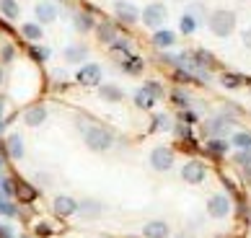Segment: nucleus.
Returning a JSON list of instances; mask_svg holds the SVG:
<instances>
[{
    "label": "nucleus",
    "instance_id": "f257e3e1",
    "mask_svg": "<svg viewBox=\"0 0 251 238\" xmlns=\"http://www.w3.org/2000/svg\"><path fill=\"white\" fill-rule=\"evenodd\" d=\"M78 130H80V137L86 140V145L94 153H106V150L114 148V135H111L104 124L91 122V119H80Z\"/></svg>",
    "mask_w": 251,
    "mask_h": 238
},
{
    "label": "nucleus",
    "instance_id": "f03ea898",
    "mask_svg": "<svg viewBox=\"0 0 251 238\" xmlns=\"http://www.w3.org/2000/svg\"><path fill=\"white\" fill-rule=\"evenodd\" d=\"M236 13L233 11H228V8H218V11H212L207 13V26H210V31L220 36V39H226V36H230L236 31Z\"/></svg>",
    "mask_w": 251,
    "mask_h": 238
},
{
    "label": "nucleus",
    "instance_id": "7ed1b4c3",
    "mask_svg": "<svg viewBox=\"0 0 251 238\" xmlns=\"http://www.w3.org/2000/svg\"><path fill=\"white\" fill-rule=\"evenodd\" d=\"M166 16H169V11H166V5L163 3H151V5H145V11H143V24L148 26V29H161V26L166 24Z\"/></svg>",
    "mask_w": 251,
    "mask_h": 238
},
{
    "label": "nucleus",
    "instance_id": "20e7f679",
    "mask_svg": "<svg viewBox=\"0 0 251 238\" xmlns=\"http://www.w3.org/2000/svg\"><path fill=\"white\" fill-rule=\"evenodd\" d=\"M151 166L158 173L169 171L174 166V150L169 148V145H155V148L151 150Z\"/></svg>",
    "mask_w": 251,
    "mask_h": 238
},
{
    "label": "nucleus",
    "instance_id": "39448f33",
    "mask_svg": "<svg viewBox=\"0 0 251 238\" xmlns=\"http://www.w3.org/2000/svg\"><path fill=\"white\" fill-rule=\"evenodd\" d=\"M101 65H96V62H86V65H80L78 68V72H75V80L80 86H88V88H99L101 86Z\"/></svg>",
    "mask_w": 251,
    "mask_h": 238
},
{
    "label": "nucleus",
    "instance_id": "423d86ee",
    "mask_svg": "<svg viewBox=\"0 0 251 238\" xmlns=\"http://www.w3.org/2000/svg\"><path fill=\"white\" fill-rule=\"evenodd\" d=\"M230 127H233V119H230L228 114H218V117L207 119L204 132H207V137H220V135H228Z\"/></svg>",
    "mask_w": 251,
    "mask_h": 238
},
{
    "label": "nucleus",
    "instance_id": "0eeeda50",
    "mask_svg": "<svg viewBox=\"0 0 251 238\" xmlns=\"http://www.w3.org/2000/svg\"><path fill=\"white\" fill-rule=\"evenodd\" d=\"M204 176H207V168L202 161H187L181 166V179L187 184H200V181H204Z\"/></svg>",
    "mask_w": 251,
    "mask_h": 238
},
{
    "label": "nucleus",
    "instance_id": "6e6552de",
    "mask_svg": "<svg viewBox=\"0 0 251 238\" xmlns=\"http://www.w3.org/2000/svg\"><path fill=\"white\" fill-rule=\"evenodd\" d=\"M228 213H230V199L226 197V194H212L210 199H207V215L210 217H228Z\"/></svg>",
    "mask_w": 251,
    "mask_h": 238
},
{
    "label": "nucleus",
    "instance_id": "1a4fd4ad",
    "mask_svg": "<svg viewBox=\"0 0 251 238\" xmlns=\"http://www.w3.org/2000/svg\"><path fill=\"white\" fill-rule=\"evenodd\" d=\"M114 13H117V18L122 24H137V21H140V16H143L132 3H127V0H117V3H114Z\"/></svg>",
    "mask_w": 251,
    "mask_h": 238
},
{
    "label": "nucleus",
    "instance_id": "9d476101",
    "mask_svg": "<svg viewBox=\"0 0 251 238\" xmlns=\"http://www.w3.org/2000/svg\"><path fill=\"white\" fill-rule=\"evenodd\" d=\"M62 57H65V62H70V65H80V62H86V57H88V47L86 44H70V47H65Z\"/></svg>",
    "mask_w": 251,
    "mask_h": 238
},
{
    "label": "nucleus",
    "instance_id": "9b49d317",
    "mask_svg": "<svg viewBox=\"0 0 251 238\" xmlns=\"http://www.w3.org/2000/svg\"><path fill=\"white\" fill-rule=\"evenodd\" d=\"M54 213H57L60 217H70L78 213V202L68 194H60L57 199H54Z\"/></svg>",
    "mask_w": 251,
    "mask_h": 238
},
{
    "label": "nucleus",
    "instance_id": "f8f14e48",
    "mask_svg": "<svg viewBox=\"0 0 251 238\" xmlns=\"http://www.w3.org/2000/svg\"><path fill=\"white\" fill-rule=\"evenodd\" d=\"M143 236L145 238H169L171 228H169V223H163V220H151V223H145Z\"/></svg>",
    "mask_w": 251,
    "mask_h": 238
},
{
    "label": "nucleus",
    "instance_id": "ddd939ff",
    "mask_svg": "<svg viewBox=\"0 0 251 238\" xmlns=\"http://www.w3.org/2000/svg\"><path fill=\"white\" fill-rule=\"evenodd\" d=\"M78 213L86 217V220H96V217H101V213H104V205H101L99 199H83L78 205Z\"/></svg>",
    "mask_w": 251,
    "mask_h": 238
},
{
    "label": "nucleus",
    "instance_id": "4468645a",
    "mask_svg": "<svg viewBox=\"0 0 251 238\" xmlns=\"http://www.w3.org/2000/svg\"><path fill=\"white\" fill-rule=\"evenodd\" d=\"M174 44H176V34H174V31H169V29H158V31L153 34V47H155V49L166 52V49H171Z\"/></svg>",
    "mask_w": 251,
    "mask_h": 238
},
{
    "label": "nucleus",
    "instance_id": "2eb2a0df",
    "mask_svg": "<svg viewBox=\"0 0 251 238\" xmlns=\"http://www.w3.org/2000/svg\"><path fill=\"white\" fill-rule=\"evenodd\" d=\"M96 34H99L101 44H111V42H117V39H119V36H117V26L111 24V21H101V24H96Z\"/></svg>",
    "mask_w": 251,
    "mask_h": 238
},
{
    "label": "nucleus",
    "instance_id": "dca6fc26",
    "mask_svg": "<svg viewBox=\"0 0 251 238\" xmlns=\"http://www.w3.org/2000/svg\"><path fill=\"white\" fill-rule=\"evenodd\" d=\"M96 29V21H94V13L91 11H78L75 13V31L80 34H88Z\"/></svg>",
    "mask_w": 251,
    "mask_h": 238
},
{
    "label": "nucleus",
    "instance_id": "f3484780",
    "mask_svg": "<svg viewBox=\"0 0 251 238\" xmlns=\"http://www.w3.org/2000/svg\"><path fill=\"white\" fill-rule=\"evenodd\" d=\"M34 13H36V21L39 24H52L54 18H57V8H54L52 3H36Z\"/></svg>",
    "mask_w": 251,
    "mask_h": 238
},
{
    "label": "nucleus",
    "instance_id": "a211bd4d",
    "mask_svg": "<svg viewBox=\"0 0 251 238\" xmlns=\"http://www.w3.org/2000/svg\"><path fill=\"white\" fill-rule=\"evenodd\" d=\"M109 54L111 57H119V60H127L132 54V44H129V39H117L109 44Z\"/></svg>",
    "mask_w": 251,
    "mask_h": 238
},
{
    "label": "nucleus",
    "instance_id": "6ab92c4d",
    "mask_svg": "<svg viewBox=\"0 0 251 238\" xmlns=\"http://www.w3.org/2000/svg\"><path fill=\"white\" fill-rule=\"evenodd\" d=\"M99 96L104 98V101H111V104H117V101H122V98H125L122 88H119V86H114V83L99 86Z\"/></svg>",
    "mask_w": 251,
    "mask_h": 238
},
{
    "label": "nucleus",
    "instance_id": "aec40b11",
    "mask_svg": "<svg viewBox=\"0 0 251 238\" xmlns=\"http://www.w3.org/2000/svg\"><path fill=\"white\" fill-rule=\"evenodd\" d=\"M145 68V60L137 57V54H129L127 60H122V72H127V75H140Z\"/></svg>",
    "mask_w": 251,
    "mask_h": 238
},
{
    "label": "nucleus",
    "instance_id": "412c9836",
    "mask_svg": "<svg viewBox=\"0 0 251 238\" xmlns=\"http://www.w3.org/2000/svg\"><path fill=\"white\" fill-rule=\"evenodd\" d=\"M44 119H47V109H44V106H31L29 112L24 114V122L29 124V127H39V124H44Z\"/></svg>",
    "mask_w": 251,
    "mask_h": 238
},
{
    "label": "nucleus",
    "instance_id": "4be33fe9",
    "mask_svg": "<svg viewBox=\"0 0 251 238\" xmlns=\"http://www.w3.org/2000/svg\"><path fill=\"white\" fill-rule=\"evenodd\" d=\"M5 148H8V155H11L13 161L24 158V140H21V135H8Z\"/></svg>",
    "mask_w": 251,
    "mask_h": 238
},
{
    "label": "nucleus",
    "instance_id": "5701e85b",
    "mask_svg": "<svg viewBox=\"0 0 251 238\" xmlns=\"http://www.w3.org/2000/svg\"><path fill=\"white\" fill-rule=\"evenodd\" d=\"M16 194L21 202H34V199L39 197V191H36L29 181H16Z\"/></svg>",
    "mask_w": 251,
    "mask_h": 238
},
{
    "label": "nucleus",
    "instance_id": "b1692460",
    "mask_svg": "<svg viewBox=\"0 0 251 238\" xmlns=\"http://www.w3.org/2000/svg\"><path fill=\"white\" fill-rule=\"evenodd\" d=\"M244 83H246V78L241 75V72H223V75H220V86L228 88V91H236Z\"/></svg>",
    "mask_w": 251,
    "mask_h": 238
},
{
    "label": "nucleus",
    "instance_id": "393cba45",
    "mask_svg": "<svg viewBox=\"0 0 251 238\" xmlns=\"http://www.w3.org/2000/svg\"><path fill=\"white\" fill-rule=\"evenodd\" d=\"M135 106L143 109V112H151V109L155 106V98L148 94L145 88H137V91H135Z\"/></svg>",
    "mask_w": 251,
    "mask_h": 238
},
{
    "label": "nucleus",
    "instance_id": "a878e982",
    "mask_svg": "<svg viewBox=\"0 0 251 238\" xmlns=\"http://www.w3.org/2000/svg\"><path fill=\"white\" fill-rule=\"evenodd\" d=\"M207 153L212 155V158H220V155L228 153V143L220 140V137H210L207 140Z\"/></svg>",
    "mask_w": 251,
    "mask_h": 238
},
{
    "label": "nucleus",
    "instance_id": "bb28decb",
    "mask_svg": "<svg viewBox=\"0 0 251 238\" xmlns=\"http://www.w3.org/2000/svg\"><path fill=\"white\" fill-rule=\"evenodd\" d=\"M230 145L238 148V150L251 148V132H233V135H230Z\"/></svg>",
    "mask_w": 251,
    "mask_h": 238
},
{
    "label": "nucleus",
    "instance_id": "cd10ccee",
    "mask_svg": "<svg viewBox=\"0 0 251 238\" xmlns=\"http://www.w3.org/2000/svg\"><path fill=\"white\" fill-rule=\"evenodd\" d=\"M166 130H171L169 114H155L153 117V124H151V132H166Z\"/></svg>",
    "mask_w": 251,
    "mask_h": 238
},
{
    "label": "nucleus",
    "instance_id": "c85d7f7f",
    "mask_svg": "<svg viewBox=\"0 0 251 238\" xmlns=\"http://www.w3.org/2000/svg\"><path fill=\"white\" fill-rule=\"evenodd\" d=\"M0 11H3V16H5V18H18L21 8H18L16 0H0Z\"/></svg>",
    "mask_w": 251,
    "mask_h": 238
},
{
    "label": "nucleus",
    "instance_id": "c756f323",
    "mask_svg": "<svg viewBox=\"0 0 251 238\" xmlns=\"http://www.w3.org/2000/svg\"><path fill=\"white\" fill-rule=\"evenodd\" d=\"M21 34L26 36V39H31V42H39L42 39V26L39 24H24Z\"/></svg>",
    "mask_w": 251,
    "mask_h": 238
},
{
    "label": "nucleus",
    "instance_id": "7c9ffc66",
    "mask_svg": "<svg viewBox=\"0 0 251 238\" xmlns=\"http://www.w3.org/2000/svg\"><path fill=\"white\" fill-rule=\"evenodd\" d=\"M197 18H194L192 13H184L181 16V24H179V29H181V34H194V31H197Z\"/></svg>",
    "mask_w": 251,
    "mask_h": 238
},
{
    "label": "nucleus",
    "instance_id": "2f4dec72",
    "mask_svg": "<svg viewBox=\"0 0 251 238\" xmlns=\"http://www.w3.org/2000/svg\"><path fill=\"white\" fill-rule=\"evenodd\" d=\"M174 130H176V137H179L181 143H187V145H192V143H194V135H192V127H189V124L179 122V124L174 127Z\"/></svg>",
    "mask_w": 251,
    "mask_h": 238
},
{
    "label": "nucleus",
    "instance_id": "473e14b6",
    "mask_svg": "<svg viewBox=\"0 0 251 238\" xmlns=\"http://www.w3.org/2000/svg\"><path fill=\"white\" fill-rule=\"evenodd\" d=\"M194 57H197V62L202 68H212V65H215V54L207 52V49H194Z\"/></svg>",
    "mask_w": 251,
    "mask_h": 238
},
{
    "label": "nucleus",
    "instance_id": "72a5a7b5",
    "mask_svg": "<svg viewBox=\"0 0 251 238\" xmlns=\"http://www.w3.org/2000/svg\"><path fill=\"white\" fill-rule=\"evenodd\" d=\"M143 88H145V91H148V94H151L153 98H155V101H161V98L166 96V91H163V86L158 83V80H148V83H145Z\"/></svg>",
    "mask_w": 251,
    "mask_h": 238
},
{
    "label": "nucleus",
    "instance_id": "f704fd0d",
    "mask_svg": "<svg viewBox=\"0 0 251 238\" xmlns=\"http://www.w3.org/2000/svg\"><path fill=\"white\" fill-rule=\"evenodd\" d=\"M16 194V181L13 179H0V197L8 199Z\"/></svg>",
    "mask_w": 251,
    "mask_h": 238
},
{
    "label": "nucleus",
    "instance_id": "c9c22d12",
    "mask_svg": "<svg viewBox=\"0 0 251 238\" xmlns=\"http://www.w3.org/2000/svg\"><path fill=\"white\" fill-rule=\"evenodd\" d=\"M29 54H31V57L36 60V62H44V60H50V49L47 47H44V49H39V47H36V44H29Z\"/></svg>",
    "mask_w": 251,
    "mask_h": 238
},
{
    "label": "nucleus",
    "instance_id": "e433bc0d",
    "mask_svg": "<svg viewBox=\"0 0 251 238\" xmlns=\"http://www.w3.org/2000/svg\"><path fill=\"white\" fill-rule=\"evenodd\" d=\"M171 101H174L176 106H179V109H187V106H189V98H187V94H184V91H179V88L171 91Z\"/></svg>",
    "mask_w": 251,
    "mask_h": 238
},
{
    "label": "nucleus",
    "instance_id": "4c0bfd02",
    "mask_svg": "<svg viewBox=\"0 0 251 238\" xmlns=\"http://www.w3.org/2000/svg\"><path fill=\"white\" fill-rule=\"evenodd\" d=\"M233 161L238 163V166H251V148L236 150V153H233Z\"/></svg>",
    "mask_w": 251,
    "mask_h": 238
},
{
    "label": "nucleus",
    "instance_id": "58836bf2",
    "mask_svg": "<svg viewBox=\"0 0 251 238\" xmlns=\"http://www.w3.org/2000/svg\"><path fill=\"white\" fill-rule=\"evenodd\" d=\"M0 215L16 217V215H18V210H16V205H11L8 199H3V197H0Z\"/></svg>",
    "mask_w": 251,
    "mask_h": 238
},
{
    "label": "nucleus",
    "instance_id": "ea45409f",
    "mask_svg": "<svg viewBox=\"0 0 251 238\" xmlns=\"http://www.w3.org/2000/svg\"><path fill=\"white\" fill-rule=\"evenodd\" d=\"M34 233L39 236V238H50V236H52V225H50V223H36Z\"/></svg>",
    "mask_w": 251,
    "mask_h": 238
},
{
    "label": "nucleus",
    "instance_id": "a19ab883",
    "mask_svg": "<svg viewBox=\"0 0 251 238\" xmlns=\"http://www.w3.org/2000/svg\"><path fill=\"white\" fill-rule=\"evenodd\" d=\"M179 119H181L184 124H194V122H197V114H194L192 109H181V112H179Z\"/></svg>",
    "mask_w": 251,
    "mask_h": 238
},
{
    "label": "nucleus",
    "instance_id": "79ce46f5",
    "mask_svg": "<svg viewBox=\"0 0 251 238\" xmlns=\"http://www.w3.org/2000/svg\"><path fill=\"white\" fill-rule=\"evenodd\" d=\"M241 42H244L246 49H251V26H249V29H244V34H241Z\"/></svg>",
    "mask_w": 251,
    "mask_h": 238
},
{
    "label": "nucleus",
    "instance_id": "37998d69",
    "mask_svg": "<svg viewBox=\"0 0 251 238\" xmlns=\"http://www.w3.org/2000/svg\"><path fill=\"white\" fill-rule=\"evenodd\" d=\"M0 54H3V60H5V62H11V60H13V47H5Z\"/></svg>",
    "mask_w": 251,
    "mask_h": 238
},
{
    "label": "nucleus",
    "instance_id": "c03bdc74",
    "mask_svg": "<svg viewBox=\"0 0 251 238\" xmlns=\"http://www.w3.org/2000/svg\"><path fill=\"white\" fill-rule=\"evenodd\" d=\"M0 238H13V236H11V228L0 225Z\"/></svg>",
    "mask_w": 251,
    "mask_h": 238
},
{
    "label": "nucleus",
    "instance_id": "a18cd8bd",
    "mask_svg": "<svg viewBox=\"0 0 251 238\" xmlns=\"http://www.w3.org/2000/svg\"><path fill=\"white\" fill-rule=\"evenodd\" d=\"M244 179L251 184V166H244Z\"/></svg>",
    "mask_w": 251,
    "mask_h": 238
},
{
    "label": "nucleus",
    "instance_id": "49530a36",
    "mask_svg": "<svg viewBox=\"0 0 251 238\" xmlns=\"http://www.w3.org/2000/svg\"><path fill=\"white\" fill-rule=\"evenodd\" d=\"M0 29H3V31H8V34H11L13 29H11V26H8L5 21H3V16H0Z\"/></svg>",
    "mask_w": 251,
    "mask_h": 238
},
{
    "label": "nucleus",
    "instance_id": "de8ad7c7",
    "mask_svg": "<svg viewBox=\"0 0 251 238\" xmlns=\"http://www.w3.org/2000/svg\"><path fill=\"white\" fill-rule=\"evenodd\" d=\"M21 238H34V236H21Z\"/></svg>",
    "mask_w": 251,
    "mask_h": 238
},
{
    "label": "nucleus",
    "instance_id": "09e8293b",
    "mask_svg": "<svg viewBox=\"0 0 251 238\" xmlns=\"http://www.w3.org/2000/svg\"><path fill=\"white\" fill-rule=\"evenodd\" d=\"M0 112H3V101H0Z\"/></svg>",
    "mask_w": 251,
    "mask_h": 238
}]
</instances>
